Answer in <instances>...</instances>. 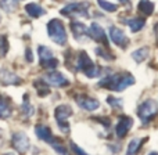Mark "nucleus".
<instances>
[{
	"label": "nucleus",
	"instance_id": "f257e3e1",
	"mask_svg": "<svg viewBox=\"0 0 158 155\" xmlns=\"http://www.w3.org/2000/svg\"><path fill=\"white\" fill-rule=\"evenodd\" d=\"M135 83V78L128 72H121V74H115L111 76H107L101 79L98 82V86L106 87L108 90H114V92H122L126 87Z\"/></svg>",
	"mask_w": 158,
	"mask_h": 155
},
{
	"label": "nucleus",
	"instance_id": "f03ea898",
	"mask_svg": "<svg viewBox=\"0 0 158 155\" xmlns=\"http://www.w3.org/2000/svg\"><path fill=\"white\" fill-rule=\"evenodd\" d=\"M47 32L49 36L54 43L57 44H65L67 43V32L63 22L60 19H52L47 24Z\"/></svg>",
	"mask_w": 158,
	"mask_h": 155
},
{
	"label": "nucleus",
	"instance_id": "7ed1b4c3",
	"mask_svg": "<svg viewBox=\"0 0 158 155\" xmlns=\"http://www.w3.org/2000/svg\"><path fill=\"white\" fill-rule=\"evenodd\" d=\"M77 68L89 78H96L98 74H100V68L93 64V61L90 60V57L85 51L79 53V57H78V61H77Z\"/></svg>",
	"mask_w": 158,
	"mask_h": 155
},
{
	"label": "nucleus",
	"instance_id": "20e7f679",
	"mask_svg": "<svg viewBox=\"0 0 158 155\" xmlns=\"http://www.w3.org/2000/svg\"><path fill=\"white\" fill-rule=\"evenodd\" d=\"M87 8H89V3L82 2V3H72L68 4L61 10V14L65 17H89L87 14Z\"/></svg>",
	"mask_w": 158,
	"mask_h": 155
},
{
	"label": "nucleus",
	"instance_id": "39448f33",
	"mask_svg": "<svg viewBox=\"0 0 158 155\" xmlns=\"http://www.w3.org/2000/svg\"><path fill=\"white\" fill-rule=\"evenodd\" d=\"M158 112V108H157V104L154 103L153 100H147L139 107V118L143 120V123H148L150 122L151 118H154Z\"/></svg>",
	"mask_w": 158,
	"mask_h": 155
},
{
	"label": "nucleus",
	"instance_id": "423d86ee",
	"mask_svg": "<svg viewBox=\"0 0 158 155\" xmlns=\"http://www.w3.org/2000/svg\"><path fill=\"white\" fill-rule=\"evenodd\" d=\"M71 115H72V108L69 105H67V104L56 108V119H57L60 129L63 132H65V133L69 132V128H68V125H67V119H68Z\"/></svg>",
	"mask_w": 158,
	"mask_h": 155
},
{
	"label": "nucleus",
	"instance_id": "0eeeda50",
	"mask_svg": "<svg viewBox=\"0 0 158 155\" xmlns=\"http://www.w3.org/2000/svg\"><path fill=\"white\" fill-rule=\"evenodd\" d=\"M89 36L93 39V40L97 42V43H101V44H103V47H107V49H108V40H107V35H106V32H104V29L98 24H96V22H94V24L90 25Z\"/></svg>",
	"mask_w": 158,
	"mask_h": 155
},
{
	"label": "nucleus",
	"instance_id": "6e6552de",
	"mask_svg": "<svg viewBox=\"0 0 158 155\" xmlns=\"http://www.w3.org/2000/svg\"><path fill=\"white\" fill-rule=\"evenodd\" d=\"M13 147L21 155H24L29 148V140L24 133H17L13 136Z\"/></svg>",
	"mask_w": 158,
	"mask_h": 155
},
{
	"label": "nucleus",
	"instance_id": "1a4fd4ad",
	"mask_svg": "<svg viewBox=\"0 0 158 155\" xmlns=\"http://www.w3.org/2000/svg\"><path fill=\"white\" fill-rule=\"evenodd\" d=\"M43 82L44 83H49V84H53L56 87H63V86H67L68 84V80L65 79L63 74L60 72H50L47 74L46 76L43 78Z\"/></svg>",
	"mask_w": 158,
	"mask_h": 155
},
{
	"label": "nucleus",
	"instance_id": "9d476101",
	"mask_svg": "<svg viewBox=\"0 0 158 155\" xmlns=\"http://www.w3.org/2000/svg\"><path fill=\"white\" fill-rule=\"evenodd\" d=\"M110 38H111V40L114 42L117 46H121L122 49H125V47L128 46V43H129L128 38H126L125 33H123L119 28L112 27L111 29H110Z\"/></svg>",
	"mask_w": 158,
	"mask_h": 155
},
{
	"label": "nucleus",
	"instance_id": "9b49d317",
	"mask_svg": "<svg viewBox=\"0 0 158 155\" xmlns=\"http://www.w3.org/2000/svg\"><path fill=\"white\" fill-rule=\"evenodd\" d=\"M132 125H133V119L129 116H121L119 120H118L117 125V136L118 137H125L128 134V132L131 130Z\"/></svg>",
	"mask_w": 158,
	"mask_h": 155
},
{
	"label": "nucleus",
	"instance_id": "f8f14e48",
	"mask_svg": "<svg viewBox=\"0 0 158 155\" xmlns=\"http://www.w3.org/2000/svg\"><path fill=\"white\" fill-rule=\"evenodd\" d=\"M77 103L79 104V107H82L83 109H87V111H94V109L98 108V101L94 100L92 97H87V96H78L77 97Z\"/></svg>",
	"mask_w": 158,
	"mask_h": 155
},
{
	"label": "nucleus",
	"instance_id": "ddd939ff",
	"mask_svg": "<svg viewBox=\"0 0 158 155\" xmlns=\"http://www.w3.org/2000/svg\"><path fill=\"white\" fill-rule=\"evenodd\" d=\"M71 31H72L74 38L77 39V40H82V38H86V36L89 35V31H87V28L85 27V24L78 22V21L71 22Z\"/></svg>",
	"mask_w": 158,
	"mask_h": 155
},
{
	"label": "nucleus",
	"instance_id": "4468645a",
	"mask_svg": "<svg viewBox=\"0 0 158 155\" xmlns=\"http://www.w3.org/2000/svg\"><path fill=\"white\" fill-rule=\"evenodd\" d=\"M0 82L4 84H19L21 83V79L17 76V75L8 72L7 69L0 68Z\"/></svg>",
	"mask_w": 158,
	"mask_h": 155
},
{
	"label": "nucleus",
	"instance_id": "2eb2a0df",
	"mask_svg": "<svg viewBox=\"0 0 158 155\" xmlns=\"http://www.w3.org/2000/svg\"><path fill=\"white\" fill-rule=\"evenodd\" d=\"M35 132H36V136L46 143H50V144H52L53 140H54V137H53V134H52V130H50L49 128H46V126H42V125L36 126Z\"/></svg>",
	"mask_w": 158,
	"mask_h": 155
},
{
	"label": "nucleus",
	"instance_id": "dca6fc26",
	"mask_svg": "<svg viewBox=\"0 0 158 155\" xmlns=\"http://www.w3.org/2000/svg\"><path fill=\"white\" fill-rule=\"evenodd\" d=\"M25 11L28 13V15H31L32 18H39V17L44 15L46 14V10L43 7H40L36 3H29V4L25 6Z\"/></svg>",
	"mask_w": 158,
	"mask_h": 155
},
{
	"label": "nucleus",
	"instance_id": "f3484780",
	"mask_svg": "<svg viewBox=\"0 0 158 155\" xmlns=\"http://www.w3.org/2000/svg\"><path fill=\"white\" fill-rule=\"evenodd\" d=\"M11 115V105L2 94H0V118L6 119Z\"/></svg>",
	"mask_w": 158,
	"mask_h": 155
},
{
	"label": "nucleus",
	"instance_id": "a211bd4d",
	"mask_svg": "<svg viewBox=\"0 0 158 155\" xmlns=\"http://www.w3.org/2000/svg\"><path fill=\"white\" fill-rule=\"evenodd\" d=\"M139 11L143 13L144 15H151L154 11V4L150 0H140L139 3Z\"/></svg>",
	"mask_w": 158,
	"mask_h": 155
},
{
	"label": "nucleus",
	"instance_id": "6ab92c4d",
	"mask_svg": "<svg viewBox=\"0 0 158 155\" xmlns=\"http://www.w3.org/2000/svg\"><path fill=\"white\" fill-rule=\"evenodd\" d=\"M128 25H129L132 32H139V31L144 27V19L143 18H132L128 21Z\"/></svg>",
	"mask_w": 158,
	"mask_h": 155
},
{
	"label": "nucleus",
	"instance_id": "aec40b11",
	"mask_svg": "<svg viewBox=\"0 0 158 155\" xmlns=\"http://www.w3.org/2000/svg\"><path fill=\"white\" fill-rule=\"evenodd\" d=\"M39 57H40V64H43V63H46V61H50V60H53V53H52V50H49L47 47H44V46H40L39 47Z\"/></svg>",
	"mask_w": 158,
	"mask_h": 155
},
{
	"label": "nucleus",
	"instance_id": "412c9836",
	"mask_svg": "<svg viewBox=\"0 0 158 155\" xmlns=\"http://www.w3.org/2000/svg\"><path fill=\"white\" fill-rule=\"evenodd\" d=\"M132 57H133V60L136 63H142V61H144L148 57V49L147 47H143V49L136 50V51L132 53Z\"/></svg>",
	"mask_w": 158,
	"mask_h": 155
},
{
	"label": "nucleus",
	"instance_id": "4be33fe9",
	"mask_svg": "<svg viewBox=\"0 0 158 155\" xmlns=\"http://www.w3.org/2000/svg\"><path fill=\"white\" fill-rule=\"evenodd\" d=\"M0 7L6 13H13L17 8V3H15V0H0Z\"/></svg>",
	"mask_w": 158,
	"mask_h": 155
},
{
	"label": "nucleus",
	"instance_id": "5701e85b",
	"mask_svg": "<svg viewBox=\"0 0 158 155\" xmlns=\"http://www.w3.org/2000/svg\"><path fill=\"white\" fill-rule=\"evenodd\" d=\"M142 140L140 139H135L132 140L131 143H129V147H128V153H126V155H135L137 153V150L140 148V145H142Z\"/></svg>",
	"mask_w": 158,
	"mask_h": 155
},
{
	"label": "nucleus",
	"instance_id": "b1692460",
	"mask_svg": "<svg viewBox=\"0 0 158 155\" xmlns=\"http://www.w3.org/2000/svg\"><path fill=\"white\" fill-rule=\"evenodd\" d=\"M98 2V6H100L103 10L106 11H110V13H112V11H117V4H111V3L106 2V0H97Z\"/></svg>",
	"mask_w": 158,
	"mask_h": 155
},
{
	"label": "nucleus",
	"instance_id": "393cba45",
	"mask_svg": "<svg viewBox=\"0 0 158 155\" xmlns=\"http://www.w3.org/2000/svg\"><path fill=\"white\" fill-rule=\"evenodd\" d=\"M7 50H8L7 39H6L4 36H0V57H3V55L7 53Z\"/></svg>",
	"mask_w": 158,
	"mask_h": 155
},
{
	"label": "nucleus",
	"instance_id": "a878e982",
	"mask_svg": "<svg viewBox=\"0 0 158 155\" xmlns=\"http://www.w3.org/2000/svg\"><path fill=\"white\" fill-rule=\"evenodd\" d=\"M107 103H108L112 108H121V107H122V100L115 98V97H108L107 98Z\"/></svg>",
	"mask_w": 158,
	"mask_h": 155
},
{
	"label": "nucleus",
	"instance_id": "bb28decb",
	"mask_svg": "<svg viewBox=\"0 0 158 155\" xmlns=\"http://www.w3.org/2000/svg\"><path fill=\"white\" fill-rule=\"evenodd\" d=\"M96 53H97L98 55H101L103 58H106V60H114V55L108 54V53L104 51V50H103V49H100V47H98V49H96Z\"/></svg>",
	"mask_w": 158,
	"mask_h": 155
},
{
	"label": "nucleus",
	"instance_id": "cd10ccee",
	"mask_svg": "<svg viewBox=\"0 0 158 155\" xmlns=\"http://www.w3.org/2000/svg\"><path fill=\"white\" fill-rule=\"evenodd\" d=\"M22 111H24V114H27V111H28V115H29V116L33 114V108L29 105V103H27V101L22 104Z\"/></svg>",
	"mask_w": 158,
	"mask_h": 155
},
{
	"label": "nucleus",
	"instance_id": "c85d7f7f",
	"mask_svg": "<svg viewBox=\"0 0 158 155\" xmlns=\"http://www.w3.org/2000/svg\"><path fill=\"white\" fill-rule=\"evenodd\" d=\"M71 148H72V151H74V153L77 154V155H89V154L85 153L83 150H81V148H79L78 145L75 144V143H71Z\"/></svg>",
	"mask_w": 158,
	"mask_h": 155
},
{
	"label": "nucleus",
	"instance_id": "c756f323",
	"mask_svg": "<svg viewBox=\"0 0 158 155\" xmlns=\"http://www.w3.org/2000/svg\"><path fill=\"white\" fill-rule=\"evenodd\" d=\"M27 58H28V61H29V63H32V61H33L32 53H31V50H29V49H27Z\"/></svg>",
	"mask_w": 158,
	"mask_h": 155
},
{
	"label": "nucleus",
	"instance_id": "7c9ffc66",
	"mask_svg": "<svg viewBox=\"0 0 158 155\" xmlns=\"http://www.w3.org/2000/svg\"><path fill=\"white\" fill-rule=\"evenodd\" d=\"M122 4H129V0H119Z\"/></svg>",
	"mask_w": 158,
	"mask_h": 155
},
{
	"label": "nucleus",
	"instance_id": "2f4dec72",
	"mask_svg": "<svg viewBox=\"0 0 158 155\" xmlns=\"http://www.w3.org/2000/svg\"><path fill=\"white\" fill-rule=\"evenodd\" d=\"M156 33H157V36H158V24L156 25Z\"/></svg>",
	"mask_w": 158,
	"mask_h": 155
},
{
	"label": "nucleus",
	"instance_id": "473e14b6",
	"mask_svg": "<svg viewBox=\"0 0 158 155\" xmlns=\"http://www.w3.org/2000/svg\"><path fill=\"white\" fill-rule=\"evenodd\" d=\"M148 155H158V153H150Z\"/></svg>",
	"mask_w": 158,
	"mask_h": 155
},
{
	"label": "nucleus",
	"instance_id": "72a5a7b5",
	"mask_svg": "<svg viewBox=\"0 0 158 155\" xmlns=\"http://www.w3.org/2000/svg\"><path fill=\"white\" fill-rule=\"evenodd\" d=\"M6 155H15V154H6Z\"/></svg>",
	"mask_w": 158,
	"mask_h": 155
},
{
	"label": "nucleus",
	"instance_id": "f704fd0d",
	"mask_svg": "<svg viewBox=\"0 0 158 155\" xmlns=\"http://www.w3.org/2000/svg\"><path fill=\"white\" fill-rule=\"evenodd\" d=\"M0 19H2V17H0Z\"/></svg>",
	"mask_w": 158,
	"mask_h": 155
}]
</instances>
